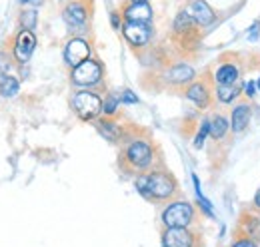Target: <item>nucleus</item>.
Listing matches in <instances>:
<instances>
[{
    "instance_id": "nucleus-27",
    "label": "nucleus",
    "mask_w": 260,
    "mask_h": 247,
    "mask_svg": "<svg viewBox=\"0 0 260 247\" xmlns=\"http://www.w3.org/2000/svg\"><path fill=\"white\" fill-rule=\"evenodd\" d=\"M120 102H124V104H138V96L134 92H130V90H124L122 96H120Z\"/></svg>"
},
{
    "instance_id": "nucleus-17",
    "label": "nucleus",
    "mask_w": 260,
    "mask_h": 247,
    "mask_svg": "<svg viewBox=\"0 0 260 247\" xmlns=\"http://www.w3.org/2000/svg\"><path fill=\"white\" fill-rule=\"evenodd\" d=\"M238 233L242 235H248L252 237L254 241L260 239V217L250 214V212H244L240 217V225H238Z\"/></svg>"
},
{
    "instance_id": "nucleus-2",
    "label": "nucleus",
    "mask_w": 260,
    "mask_h": 247,
    "mask_svg": "<svg viewBox=\"0 0 260 247\" xmlns=\"http://www.w3.org/2000/svg\"><path fill=\"white\" fill-rule=\"evenodd\" d=\"M122 161L128 170H136V172H144L152 166L154 161V150H152V144L148 140H142V138H136V140H130L128 146L124 148V154H122Z\"/></svg>"
},
{
    "instance_id": "nucleus-33",
    "label": "nucleus",
    "mask_w": 260,
    "mask_h": 247,
    "mask_svg": "<svg viewBox=\"0 0 260 247\" xmlns=\"http://www.w3.org/2000/svg\"><path fill=\"white\" fill-rule=\"evenodd\" d=\"M128 2H148V0H128Z\"/></svg>"
},
{
    "instance_id": "nucleus-23",
    "label": "nucleus",
    "mask_w": 260,
    "mask_h": 247,
    "mask_svg": "<svg viewBox=\"0 0 260 247\" xmlns=\"http://www.w3.org/2000/svg\"><path fill=\"white\" fill-rule=\"evenodd\" d=\"M206 136H210V120H202V124H200V130H198V134H196L194 138V148H202L204 146Z\"/></svg>"
},
{
    "instance_id": "nucleus-34",
    "label": "nucleus",
    "mask_w": 260,
    "mask_h": 247,
    "mask_svg": "<svg viewBox=\"0 0 260 247\" xmlns=\"http://www.w3.org/2000/svg\"><path fill=\"white\" fill-rule=\"evenodd\" d=\"M256 86H258V90H260V78H258V82H256Z\"/></svg>"
},
{
    "instance_id": "nucleus-29",
    "label": "nucleus",
    "mask_w": 260,
    "mask_h": 247,
    "mask_svg": "<svg viewBox=\"0 0 260 247\" xmlns=\"http://www.w3.org/2000/svg\"><path fill=\"white\" fill-rule=\"evenodd\" d=\"M256 90H258L256 82H252V80H250V82H246V84H244V96H246V98H254V92H256Z\"/></svg>"
},
{
    "instance_id": "nucleus-25",
    "label": "nucleus",
    "mask_w": 260,
    "mask_h": 247,
    "mask_svg": "<svg viewBox=\"0 0 260 247\" xmlns=\"http://www.w3.org/2000/svg\"><path fill=\"white\" fill-rule=\"evenodd\" d=\"M232 247H256V241H254L252 237H248V235L238 233V237H236V241L232 243Z\"/></svg>"
},
{
    "instance_id": "nucleus-20",
    "label": "nucleus",
    "mask_w": 260,
    "mask_h": 247,
    "mask_svg": "<svg viewBox=\"0 0 260 247\" xmlns=\"http://www.w3.org/2000/svg\"><path fill=\"white\" fill-rule=\"evenodd\" d=\"M98 132H100L102 138H106L108 142H118V138L122 136L120 126L114 122H110V120H102V122L98 124Z\"/></svg>"
},
{
    "instance_id": "nucleus-7",
    "label": "nucleus",
    "mask_w": 260,
    "mask_h": 247,
    "mask_svg": "<svg viewBox=\"0 0 260 247\" xmlns=\"http://www.w3.org/2000/svg\"><path fill=\"white\" fill-rule=\"evenodd\" d=\"M90 52H92V48L84 38H72V40H68L64 48V62L70 68H76L78 64L90 58Z\"/></svg>"
},
{
    "instance_id": "nucleus-15",
    "label": "nucleus",
    "mask_w": 260,
    "mask_h": 247,
    "mask_svg": "<svg viewBox=\"0 0 260 247\" xmlns=\"http://www.w3.org/2000/svg\"><path fill=\"white\" fill-rule=\"evenodd\" d=\"M166 78L172 86H190L194 80V68L188 64H174L168 70Z\"/></svg>"
},
{
    "instance_id": "nucleus-24",
    "label": "nucleus",
    "mask_w": 260,
    "mask_h": 247,
    "mask_svg": "<svg viewBox=\"0 0 260 247\" xmlns=\"http://www.w3.org/2000/svg\"><path fill=\"white\" fill-rule=\"evenodd\" d=\"M116 108H118V98H114V96H108V98L104 100V108H102V114H106V116H112V114H116Z\"/></svg>"
},
{
    "instance_id": "nucleus-16",
    "label": "nucleus",
    "mask_w": 260,
    "mask_h": 247,
    "mask_svg": "<svg viewBox=\"0 0 260 247\" xmlns=\"http://www.w3.org/2000/svg\"><path fill=\"white\" fill-rule=\"evenodd\" d=\"M240 82V66L236 62H224L216 68L214 72V84L228 86V84H236Z\"/></svg>"
},
{
    "instance_id": "nucleus-3",
    "label": "nucleus",
    "mask_w": 260,
    "mask_h": 247,
    "mask_svg": "<svg viewBox=\"0 0 260 247\" xmlns=\"http://www.w3.org/2000/svg\"><path fill=\"white\" fill-rule=\"evenodd\" d=\"M72 108H74V112H76V116H78L80 120H86V122H88V120H94V118H98V116L102 114L104 102H102V98H100L96 92L84 88V90L74 94V98H72Z\"/></svg>"
},
{
    "instance_id": "nucleus-32",
    "label": "nucleus",
    "mask_w": 260,
    "mask_h": 247,
    "mask_svg": "<svg viewBox=\"0 0 260 247\" xmlns=\"http://www.w3.org/2000/svg\"><path fill=\"white\" fill-rule=\"evenodd\" d=\"M22 4H42V0H20Z\"/></svg>"
},
{
    "instance_id": "nucleus-22",
    "label": "nucleus",
    "mask_w": 260,
    "mask_h": 247,
    "mask_svg": "<svg viewBox=\"0 0 260 247\" xmlns=\"http://www.w3.org/2000/svg\"><path fill=\"white\" fill-rule=\"evenodd\" d=\"M36 10H22V14H20V24H22V28L24 30H34V26H36Z\"/></svg>"
},
{
    "instance_id": "nucleus-6",
    "label": "nucleus",
    "mask_w": 260,
    "mask_h": 247,
    "mask_svg": "<svg viewBox=\"0 0 260 247\" xmlns=\"http://www.w3.org/2000/svg\"><path fill=\"white\" fill-rule=\"evenodd\" d=\"M64 22L70 28H84L88 24V16H90V8L86 0H70L62 10Z\"/></svg>"
},
{
    "instance_id": "nucleus-1",
    "label": "nucleus",
    "mask_w": 260,
    "mask_h": 247,
    "mask_svg": "<svg viewBox=\"0 0 260 247\" xmlns=\"http://www.w3.org/2000/svg\"><path fill=\"white\" fill-rule=\"evenodd\" d=\"M136 189L152 201H166L170 197L176 195L178 191V184L174 180L172 174L164 172V170H152L148 174L138 176L136 180Z\"/></svg>"
},
{
    "instance_id": "nucleus-28",
    "label": "nucleus",
    "mask_w": 260,
    "mask_h": 247,
    "mask_svg": "<svg viewBox=\"0 0 260 247\" xmlns=\"http://www.w3.org/2000/svg\"><path fill=\"white\" fill-rule=\"evenodd\" d=\"M110 22H112V28H116V30L122 28V24H124V22H122V14H120V12H112V14H110Z\"/></svg>"
},
{
    "instance_id": "nucleus-9",
    "label": "nucleus",
    "mask_w": 260,
    "mask_h": 247,
    "mask_svg": "<svg viewBox=\"0 0 260 247\" xmlns=\"http://www.w3.org/2000/svg\"><path fill=\"white\" fill-rule=\"evenodd\" d=\"M212 96H214V90H212V86L206 82V80H198V82H192L188 88H186V98L196 104L198 108H202V110H206V108H210V104H212Z\"/></svg>"
},
{
    "instance_id": "nucleus-13",
    "label": "nucleus",
    "mask_w": 260,
    "mask_h": 247,
    "mask_svg": "<svg viewBox=\"0 0 260 247\" xmlns=\"http://www.w3.org/2000/svg\"><path fill=\"white\" fill-rule=\"evenodd\" d=\"M194 22L200 26V28H206L210 24L216 22V12L212 10V6L206 2V0H192L190 6H188Z\"/></svg>"
},
{
    "instance_id": "nucleus-14",
    "label": "nucleus",
    "mask_w": 260,
    "mask_h": 247,
    "mask_svg": "<svg viewBox=\"0 0 260 247\" xmlns=\"http://www.w3.org/2000/svg\"><path fill=\"white\" fill-rule=\"evenodd\" d=\"M122 34L128 40L130 46H144L150 40V28L148 24H142V22H124Z\"/></svg>"
},
{
    "instance_id": "nucleus-18",
    "label": "nucleus",
    "mask_w": 260,
    "mask_h": 247,
    "mask_svg": "<svg viewBox=\"0 0 260 247\" xmlns=\"http://www.w3.org/2000/svg\"><path fill=\"white\" fill-rule=\"evenodd\" d=\"M240 94H242V82L228 84V86L214 84V98H216L220 104H234V100H236Z\"/></svg>"
},
{
    "instance_id": "nucleus-5",
    "label": "nucleus",
    "mask_w": 260,
    "mask_h": 247,
    "mask_svg": "<svg viewBox=\"0 0 260 247\" xmlns=\"http://www.w3.org/2000/svg\"><path fill=\"white\" fill-rule=\"evenodd\" d=\"M70 80L74 86H80V88H94L100 84L102 80V66L96 60H84L82 64H78L76 68H72V74H70Z\"/></svg>"
},
{
    "instance_id": "nucleus-31",
    "label": "nucleus",
    "mask_w": 260,
    "mask_h": 247,
    "mask_svg": "<svg viewBox=\"0 0 260 247\" xmlns=\"http://www.w3.org/2000/svg\"><path fill=\"white\" fill-rule=\"evenodd\" d=\"M252 205H254V210H258V212H260V189L256 191V195H254V201H252Z\"/></svg>"
},
{
    "instance_id": "nucleus-8",
    "label": "nucleus",
    "mask_w": 260,
    "mask_h": 247,
    "mask_svg": "<svg viewBox=\"0 0 260 247\" xmlns=\"http://www.w3.org/2000/svg\"><path fill=\"white\" fill-rule=\"evenodd\" d=\"M164 247H194L196 235L188 227H166L162 233Z\"/></svg>"
},
{
    "instance_id": "nucleus-19",
    "label": "nucleus",
    "mask_w": 260,
    "mask_h": 247,
    "mask_svg": "<svg viewBox=\"0 0 260 247\" xmlns=\"http://www.w3.org/2000/svg\"><path fill=\"white\" fill-rule=\"evenodd\" d=\"M228 132H230V124H228L226 118H224L222 114H214V116L210 118V136H212L216 142H220V140L226 138Z\"/></svg>"
},
{
    "instance_id": "nucleus-12",
    "label": "nucleus",
    "mask_w": 260,
    "mask_h": 247,
    "mask_svg": "<svg viewBox=\"0 0 260 247\" xmlns=\"http://www.w3.org/2000/svg\"><path fill=\"white\" fill-rule=\"evenodd\" d=\"M34 48H36V36L32 30L18 32L16 40H14V56L18 62H28L32 56Z\"/></svg>"
},
{
    "instance_id": "nucleus-10",
    "label": "nucleus",
    "mask_w": 260,
    "mask_h": 247,
    "mask_svg": "<svg viewBox=\"0 0 260 247\" xmlns=\"http://www.w3.org/2000/svg\"><path fill=\"white\" fill-rule=\"evenodd\" d=\"M120 14H122L124 22H142V24H148L152 20V8H150L148 2H126Z\"/></svg>"
},
{
    "instance_id": "nucleus-4",
    "label": "nucleus",
    "mask_w": 260,
    "mask_h": 247,
    "mask_svg": "<svg viewBox=\"0 0 260 247\" xmlns=\"http://www.w3.org/2000/svg\"><path fill=\"white\" fill-rule=\"evenodd\" d=\"M194 221V208L188 201H172L162 212L164 227H188Z\"/></svg>"
},
{
    "instance_id": "nucleus-30",
    "label": "nucleus",
    "mask_w": 260,
    "mask_h": 247,
    "mask_svg": "<svg viewBox=\"0 0 260 247\" xmlns=\"http://www.w3.org/2000/svg\"><path fill=\"white\" fill-rule=\"evenodd\" d=\"M6 70H8V58L4 54H0V78L6 74Z\"/></svg>"
},
{
    "instance_id": "nucleus-21",
    "label": "nucleus",
    "mask_w": 260,
    "mask_h": 247,
    "mask_svg": "<svg viewBox=\"0 0 260 247\" xmlns=\"http://www.w3.org/2000/svg\"><path fill=\"white\" fill-rule=\"evenodd\" d=\"M18 90H20L18 78H14V76H2V80H0V96L14 98L18 94Z\"/></svg>"
},
{
    "instance_id": "nucleus-26",
    "label": "nucleus",
    "mask_w": 260,
    "mask_h": 247,
    "mask_svg": "<svg viewBox=\"0 0 260 247\" xmlns=\"http://www.w3.org/2000/svg\"><path fill=\"white\" fill-rule=\"evenodd\" d=\"M258 36H260V20H254L252 26L248 28V40H250V42H256Z\"/></svg>"
},
{
    "instance_id": "nucleus-11",
    "label": "nucleus",
    "mask_w": 260,
    "mask_h": 247,
    "mask_svg": "<svg viewBox=\"0 0 260 247\" xmlns=\"http://www.w3.org/2000/svg\"><path fill=\"white\" fill-rule=\"evenodd\" d=\"M252 118V108L248 102H240L232 108V114H230V132L234 134H244L248 124Z\"/></svg>"
}]
</instances>
